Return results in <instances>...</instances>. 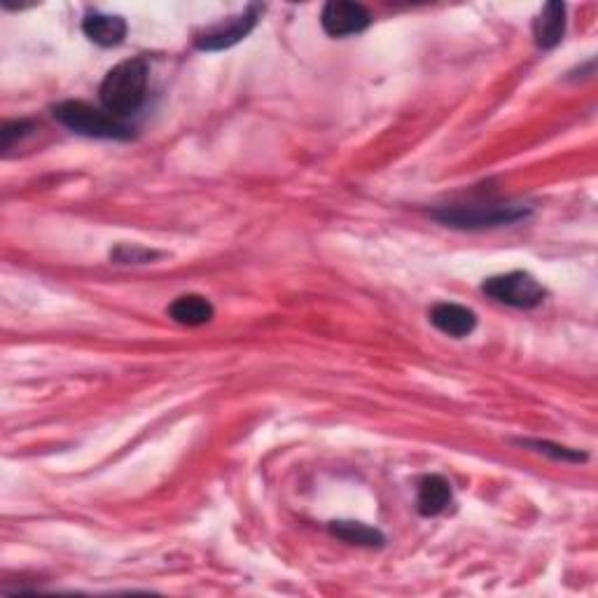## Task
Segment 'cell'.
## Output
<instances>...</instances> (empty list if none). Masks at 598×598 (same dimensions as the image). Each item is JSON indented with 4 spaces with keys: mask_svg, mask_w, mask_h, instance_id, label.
Here are the masks:
<instances>
[{
    "mask_svg": "<svg viewBox=\"0 0 598 598\" xmlns=\"http://www.w3.org/2000/svg\"><path fill=\"white\" fill-rule=\"evenodd\" d=\"M169 316L178 325H187V328H199L213 321L215 309L206 297L201 295H180L173 299L169 307Z\"/></svg>",
    "mask_w": 598,
    "mask_h": 598,
    "instance_id": "11",
    "label": "cell"
},
{
    "mask_svg": "<svg viewBox=\"0 0 598 598\" xmlns=\"http://www.w3.org/2000/svg\"><path fill=\"white\" fill-rule=\"evenodd\" d=\"M54 120L66 129L87 138H106V141H129L134 129L117 120L106 110L89 106L85 101H64L54 106Z\"/></svg>",
    "mask_w": 598,
    "mask_h": 598,
    "instance_id": "2",
    "label": "cell"
},
{
    "mask_svg": "<svg viewBox=\"0 0 598 598\" xmlns=\"http://www.w3.org/2000/svg\"><path fill=\"white\" fill-rule=\"evenodd\" d=\"M451 505V486L440 475H426L419 482L416 493V507L423 517H437Z\"/></svg>",
    "mask_w": 598,
    "mask_h": 598,
    "instance_id": "10",
    "label": "cell"
},
{
    "mask_svg": "<svg viewBox=\"0 0 598 598\" xmlns=\"http://www.w3.org/2000/svg\"><path fill=\"white\" fill-rule=\"evenodd\" d=\"M264 12V5L253 3L248 5L246 10L239 12V15L225 19V22H218L208 29L199 31L194 36V47L201 52H222L241 43L243 38H248V33L255 29L257 22H260Z\"/></svg>",
    "mask_w": 598,
    "mask_h": 598,
    "instance_id": "5",
    "label": "cell"
},
{
    "mask_svg": "<svg viewBox=\"0 0 598 598\" xmlns=\"http://www.w3.org/2000/svg\"><path fill=\"white\" fill-rule=\"evenodd\" d=\"M145 89H148V64L143 59L122 61L101 82V106L106 113L122 120L143 106Z\"/></svg>",
    "mask_w": 598,
    "mask_h": 598,
    "instance_id": "1",
    "label": "cell"
},
{
    "mask_svg": "<svg viewBox=\"0 0 598 598\" xmlns=\"http://www.w3.org/2000/svg\"><path fill=\"white\" fill-rule=\"evenodd\" d=\"M330 533L335 535V538L358 547H381L386 542L384 533L372 526L360 524V521H332Z\"/></svg>",
    "mask_w": 598,
    "mask_h": 598,
    "instance_id": "12",
    "label": "cell"
},
{
    "mask_svg": "<svg viewBox=\"0 0 598 598\" xmlns=\"http://www.w3.org/2000/svg\"><path fill=\"white\" fill-rule=\"evenodd\" d=\"M323 31L332 38L358 36L372 24V15L365 5L349 3V0H330L321 15Z\"/></svg>",
    "mask_w": 598,
    "mask_h": 598,
    "instance_id": "6",
    "label": "cell"
},
{
    "mask_svg": "<svg viewBox=\"0 0 598 598\" xmlns=\"http://www.w3.org/2000/svg\"><path fill=\"white\" fill-rule=\"evenodd\" d=\"M566 36V5L563 3H547L538 19L533 22V38L540 50H554Z\"/></svg>",
    "mask_w": 598,
    "mask_h": 598,
    "instance_id": "8",
    "label": "cell"
},
{
    "mask_svg": "<svg viewBox=\"0 0 598 598\" xmlns=\"http://www.w3.org/2000/svg\"><path fill=\"white\" fill-rule=\"evenodd\" d=\"M482 292L512 309H535L545 302V288L528 271L491 276L482 283Z\"/></svg>",
    "mask_w": 598,
    "mask_h": 598,
    "instance_id": "4",
    "label": "cell"
},
{
    "mask_svg": "<svg viewBox=\"0 0 598 598\" xmlns=\"http://www.w3.org/2000/svg\"><path fill=\"white\" fill-rule=\"evenodd\" d=\"M82 31L92 43L101 47H115L127 38V22L117 15H103V12H89L82 22Z\"/></svg>",
    "mask_w": 598,
    "mask_h": 598,
    "instance_id": "9",
    "label": "cell"
},
{
    "mask_svg": "<svg viewBox=\"0 0 598 598\" xmlns=\"http://www.w3.org/2000/svg\"><path fill=\"white\" fill-rule=\"evenodd\" d=\"M33 131V122L29 120H17V122H5L3 129H0V148L10 150L17 141H22L24 136H29Z\"/></svg>",
    "mask_w": 598,
    "mask_h": 598,
    "instance_id": "15",
    "label": "cell"
},
{
    "mask_svg": "<svg viewBox=\"0 0 598 598\" xmlns=\"http://www.w3.org/2000/svg\"><path fill=\"white\" fill-rule=\"evenodd\" d=\"M159 255L162 253H157V250L134 246V243H131V246L129 243H122V246H117L113 253H110V260L117 264H145L157 260Z\"/></svg>",
    "mask_w": 598,
    "mask_h": 598,
    "instance_id": "14",
    "label": "cell"
},
{
    "mask_svg": "<svg viewBox=\"0 0 598 598\" xmlns=\"http://www.w3.org/2000/svg\"><path fill=\"white\" fill-rule=\"evenodd\" d=\"M531 213L526 206L505 204V206H444L433 215L442 225L454 229H484V227H503L512 222L524 220Z\"/></svg>",
    "mask_w": 598,
    "mask_h": 598,
    "instance_id": "3",
    "label": "cell"
},
{
    "mask_svg": "<svg viewBox=\"0 0 598 598\" xmlns=\"http://www.w3.org/2000/svg\"><path fill=\"white\" fill-rule=\"evenodd\" d=\"M519 444H521V447H528V449L538 451V454H545V456L554 458V461H561V463H582V461H587V454H582V451L559 447V444H552L547 440H521Z\"/></svg>",
    "mask_w": 598,
    "mask_h": 598,
    "instance_id": "13",
    "label": "cell"
},
{
    "mask_svg": "<svg viewBox=\"0 0 598 598\" xmlns=\"http://www.w3.org/2000/svg\"><path fill=\"white\" fill-rule=\"evenodd\" d=\"M430 323L435 325L442 335L454 337V339H463L472 335V330L477 328V316L475 311H470L468 307H461V304H435L430 309Z\"/></svg>",
    "mask_w": 598,
    "mask_h": 598,
    "instance_id": "7",
    "label": "cell"
}]
</instances>
